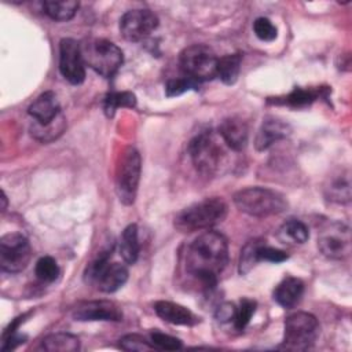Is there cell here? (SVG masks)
I'll use <instances>...</instances> for the list:
<instances>
[{"mask_svg":"<svg viewBox=\"0 0 352 352\" xmlns=\"http://www.w3.org/2000/svg\"><path fill=\"white\" fill-rule=\"evenodd\" d=\"M228 263V242L221 232L205 231L194 239L186 253V270L204 290L217 285L219 275Z\"/></svg>","mask_w":352,"mask_h":352,"instance_id":"1","label":"cell"},{"mask_svg":"<svg viewBox=\"0 0 352 352\" xmlns=\"http://www.w3.org/2000/svg\"><path fill=\"white\" fill-rule=\"evenodd\" d=\"M228 213V205L219 197L205 198L195 202L175 216L173 226L177 231L190 234L194 231L209 230L221 223Z\"/></svg>","mask_w":352,"mask_h":352,"instance_id":"2","label":"cell"},{"mask_svg":"<svg viewBox=\"0 0 352 352\" xmlns=\"http://www.w3.org/2000/svg\"><path fill=\"white\" fill-rule=\"evenodd\" d=\"M235 206L253 217H268L286 210L287 201L282 194L265 187H248L234 194Z\"/></svg>","mask_w":352,"mask_h":352,"instance_id":"3","label":"cell"},{"mask_svg":"<svg viewBox=\"0 0 352 352\" xmlns=\"http://www.w3.org/2000/svg\"><path fill=\"white\" fill-rule=\"evenodd\" d=\"M224 142L212 131L198 133L188 144V153L195 169L204 175H214L223 165Z\"/></svg>","mask_w":352,"mask_h":352,"instance_id":"4","label":"cell"},{"mask_svg":"<svg viewBox=\"0 0 352 352\" xmlns=\"http://www.w3.org/2000/svg\"><path fill=\"white\" fill-rule=\"evenodd\" d=\"M110 256L111 250L102 252L87 265L84 272L85 282L103 293H114L128 280L126 267L121 263H110Z\"/></svg>","mask_w":352,"mask_h":352,"instance_id":"5","label":"cell"},{"mask_svg":"<svg viewBox=\"0 0 352 352\" xmlns=\"http://www.w3.org/2000/svg\"><path fill=\"white\" fill-rule=\"evenodd\" d=\"M85 65L104 78H111L124 62L122 51L106 38H94L81 45Z\"/></svg>","mask_w":352,"mask_h":352,"instance_id":"6","label":"cell"},{"mask_svg":"<svg viewBox=\"0 0 352 352\" xmlns=\"http://www.w3.org/2000/svg\"><path fill=\"white\" fill-rule=\"evenodd\" d=\"M142 158L139 151L129 146L122 150L116 166V191L124 205H132L140 180Z\"/></svg>","mask_w":352,"mask_h":352,"instance_id":"7","label":"cell"},{"mask_svg":"<svg viewBox=\"0 0 352 352\" xmlns=\"http://www.w3.org/2000/svg\"><path fill=\"white\" fill-rule=\"evenodd\" d=\"M319 336V322L309 312H294L285 320L282 348L304 351L314 345Z\"/></svg>","mask_w":352,"mask_h":352,"instance_id":"8","label":"cell"},{"mask_svg":"<svg viewBox=\"0 0 352 352\" xmlns=\"http://www.w3.org/2000/svg\"><path fill=\"white\" fill-rule=\"evenodd\" d=\"M217 60L216 54L204 44H194L184 48L180 52L179 62L184 76L191 80L201 82L216 77L217 74Z\"/></svg>","mask_w":352,"mask_h":352,"instance_id":"9","label":"cell"},{"mask_svg":"<svg viewBox=\"0 0 352 352\" xmlns=\"http://www.w3.org/2000/svg\"><path fill=\"white\" fill-rule=\"evenodd\" d=\"M32 258L29 239L21 232H10L0 239V268L8 274L23 271Z\"/></svg>","mask_w":352,"mask_h":352,"instance_id":"10","label":"cell"},{"mask_svg":"<svg viewBox=\"0 0 352 352\" xmlns=\"http://www.w3.org/2000/svg\"><path fill=\"white\" fill-rule=\"evenodd\" d=\"M318 248L323 256L331 260L348 257L352 249L349 227L340 221L324 226L318 235Z\"/></svg>","mask_w":352,"mask_h":352,"instance_id":"11","label":"cell"},{"mask_svg":"<svg viewBox=\"0 0 352 352\" xmlns=\"http://www.w3.org/2000/svg\"><path fill=\"white\" fill-rule=\"evenodd\" d=\"M59 70L73 85H78L85 80V62L81 45L73 38H62L59 43Z\"/></svg>","mask_w":352,"mask_h":352,"instance_id":"12","label":"cell"},{"mask_svg":"<svg viewBox=\"0 0 352 352\" xmlns=\"http://www.w3.org/2000/svg\"><path fill=\"white\" fill-rule=\"evenodd\" d=\"M158 26V18L150 10H129L120 19V32L128 41H142Z\"/></svg>","mask_w":352,"mask_h":352,"instance_id":"13","label":"cell"},{"mask_svg":"<svg viewBox=\"0 0 352 352\" xmlns=\"http://www.w3.org/2000/svg\"><path fill=\"white\" fill-rule=\"evenodd\" d=\"M74 320L92 322V320H122V311L118 304L110 300H91L78 302L72 312Z\"/></svg>","mask_w":352,"mask_h":352,"instance_id":"14","label":"cell"},{"mask_svg":"<svg viewBox=\"0 0 352 352\" xmlns=\"http://www.w3.org/2000/svg\"><path fill=\"white\" fill-rule=\"evenodd\" d=\"M217 133L224 142V144L234 151H241L242 148H245L248 143V126L245 121H242L238 117H228L223 120L219 125Z\"/></svg>","mask_w":352,"mask_h":352,"instance_id":"15","label":"cell"},{"mask_svg":"<svg viewBox=\"0 0 352 352\" xmlns=\"http://www.w3.org/2000/svg\"><path fill=\"white\" fill-rule=\"evenodd\" d=\"M28 113L34 122L48 124L62 113V109L56 95L52 91H47L36 98L29 106Z\"/></svg>","mask_w":352,"mask_h":352,"instance_id":"16","label":"cell"},{"mask_svg":"<svg viewBox=\"0 0 352 352\" xmlns=\"http://www.w3.org/2000/svg\"><path fill=\"white\" fill-rule=\"evenodd\" d=\"M290 132H292V128L289 124L276 118H265L256 135L254 146L258 151L267 150L275 142L289 136Z\"/></svg>","mask_w":352,"mask_h":352,"instance_id":"17","label":"cell"},{"mask_svg":"<svg viewBox=\"0 0 352 352\" xmlns=\"http://www.w3.org/2000/svg\"><path fill=\"white\" fill-rule=\"evenodd\" d=\"M304 294V283L296 276H285L274 290V300L283 308L296 307Z\"/></svg>","mask_w":352,"mask_h":352,"instance_id":"18","label":"cell"},{"mask_svg":"<svg viewBox=\"0 0 352 352\" xmlns=\"http://www.w3.org/2000/svg\"><path fill=\"white\" fill-rule=\"evenodd\" d=\"M154 311L162 320L172 324L192 326L199 319L188 308L172 301H157L154 304Z\"/></svg>","mask_w":352,"mask_h":352,"instance_id":"19","label":"cell"},{"mask_svg":"<svg viewBox=\"0 0 352 352\" xmlns=\"http://www.w3.org/2000/svg\"><path fill=\"white\" fill-rule=\"evenodd\" d=\"M326 88H294L290 94L283 98H276L274 103L290 106L294 109L309 106L312 102L319 99L320 96H326Z\"/></svg>","mask_w":352,"mask_h":352,"instance_id":"20","label":"cell"},{"mask_svg":"<svg viewBox=\"0 0 352 352\" xmlns=\"http://www.w3.org/2000/svg\"><path fill=\"white\" fill-rule=\"evenodd\" d=\"M324 194L327 199L337 204H346L351 201V179L348 170H341L329 179L324 187Z\"/></svg>","mask_w":352,"mask_h":352,"instance_id":"21","label":"cell"},{"mask_svg":"<svg viewBox=\"0 0 352 352\" xmlns=\"http://www.w3.org/2000/svg\"><path fill=\"white\" fill-rule=\"evenodd\" d=\"M66 129V118L63 113H60L55 120H52L48 124H38L32 121L30 124V135L41 142V143H50L58 139Z\"/></svg>","mask_w":352,"mask_h":352,"instance_id":"22","label":"cell"},{"mask_svg":"<svg viewBox=\"0 0 352 352\" xmlns=\"http://www.w3.org/2000/svg\"><path fill=\"white\" fill-rule=\"evenodd\" d=\"M41 348L48 352H74L80 349V340L70 333H52L43 338Z\"/></svg>","mask_w":352,"mask_h":352,"instance_id":"23","label":"cell"},{"mask_svg":"<svg viewBox=\"0 0 352 352\" xmlns=\"http://www.w3.org/2000/svg\"><path fill=\"white\" fill-rule=\"evenodd\" d=\"M120 256L126 264H135L139 257V238L138 226L129 224L121 234L120 239Z\"/></svg>","mask_w":352,"mask_h":352,"instance_id":"24","label":"cell"},{"mask_svg":"<svg viewBox=\"0 0 352 352\" xmlns=\"http://www.w3.org/2000/svg\"><path fill=\"white\" fill-rule=\"evenodd\" d=\"M78 1L76 0H45L43 1L44 12L54 21H69L72 19L77 10Z\"/></svg>","mask_w":352,"mask_h":352,"instance_id":"25","label":"cell"},{"mask_svg":"<svg viewBox=\"0 0 352 352\" xmlns=\"http://www.w3.org/2000/svg\"><path fill=\"white\" fill-rule=\"evenodd\" d=\"M241 62H242V55L239 52L221 56L217 60V74L216 76H219L220 80L227 85L234 84L239 76Z\"/></svg>","mask_w":352,"mask_h":352,"instance_id":"26","label":"cell"},{"mask_svg":"<svg viewBox=\"0 0 352 352\" xmlns=\"http://www.w3.org/2000/svg\"><path fill=\"white\" fill-rule=\"evenodd\" d=\"M278 235L283 242H292V243H298V245L305 243L309 238L307 226L297 219H290V220L285 221L282 224V227L279 228Z\"/></svg>","mask_w":352,"mask_h":352,"instance_id":"27","label":"cell"},{"mask_svg":"<svg viewBox=\"0 0 352 352\" xmlns=\"http://www.w3.org/2000/svg\"><path fill=\"white\" fill-rule=\"evenodd\" d=\"M136 96L132 92H109L103 99V110L107 117H113L120 107H135Z\"/></svg>","mask_w":352,"mask_h":352,"instance_id":"28","label":"cell"},{"mask_svg":"<svg viewBox=\"0 0 352 352\" xmlns=\"http://www.w3.org/2000/svg\"><path fill=\"white\" fill-rule=\"evenodd\" d=\"M263 239H250L246 242V245L241 250L239 257V267L238 271L241 275H246L258 261H257V252L260 245L263 243Z\"/></svg>","mask_w":352,"mask_h":352,"instance_id":"29","label":"cell"},{"mask_svg":"<svg viewBox=\"0 0 352 352\" xmlns=\"http://www.w3.org/2000/svg\"><path fill=\"white\" fill-rule=\"evenodd\" d=\"M59 267L55 261V258H52L51 256H44L41 258L37 260L36 267H34V274L37 276V279L43 283H52L58 279L59 276Z\"/></svg>","mask_w":352,"mask_h":352,"instance_id":"30","label":"cell"},{"mask_svg":"<svg viewBox=\"0 0 352 352\" xmlns=\"http://www.w3.org/2000/svg\"><path fill=\"white\" fill-rule=\"evenodd\" d=\"M257 302L252 298H242L239 301V305L236 307V314H235V319H234V326L236 330H243L248 323L250 322L254 311H256Z\"/></svg>","mask_w":352,"mask_h":352,"instance_id":"31","label":"cell"},{"mask_svg":"<svg viewBox=\"0 0 352 352\" xmlns=\"http://www.w3.org/2000/svg\"><path fill=\"white\" fill-rule=\"evenodd\" d=\"M198 87V82L191 80L190 77L184 76L182 78H170L166 81V85H165V95L168 98H172V96H179L190 89H197Z\"/></svg>","mask_w":352,"mask_h":352,"instance_id":"32","label":"cell"},{"mask_svg":"<svg viewBox=\"0 0 352 352\" xmlns=\"http://www.w3.org/2000/svg\"><path fill=\"white\" fill-rule=\"evenodd\" d=\"M150 342L154 349H161V351H176L183 346L180 340L169 334H164L161 331H151Z\"/></svg>","mask_w":352,"mask_h":352,"instance_id":"33","label":"cell"},{"mask_svg":"<svg viewBox=\"0 0 352 352\" xmlns=\"http://www.w3.org/2000/svg\"><path fill=\"white\" fill-rule=\"evenodd\" d=\"M120 348L124 349V351H136V352L154 349L151 342L147 341L140 334H126V336L121 337L120 338Z\"/></svg>","mask_w":352,"mask_h":352,"instance_id":"34","label":"cell"},{"mask_svg":"<svg viewBox=\"0 0 352 352\" xmlns=\"http://www.w3.org/2000/svg\"><path fill=\"white\" fill-rule=\"evenodd\" d=\"M253 32L261 41H272L276 38L278 34L276 26L264 16H260L253 22Z\"/></svg>","mask_w":352,"mask_h":352,"instance_id":"35","label":"cell"},{"mask_svg":"<svg viewBox=\"0 0 352 352\" xmlns=\"http://www.w3.org/2000/svg\"><path fill=\"white\" fill-rule=\"evenodd\" d=\"M289 256L286 252L268 246L265 243V241L260 245L258 252H257V261H268V263H282L285 260H287Z\"/></svg>","mask_w":352,"mask_h":352,"instance_id":"36","label":"cell"},{"mask_svg":"<svg viewBox=\"0 0 352 352\" xmlns=\"http://www.w3.org/2000/svg\"><path fill=\"white\" fill-rule=\"evenodd\" d=\"M235 314H236V307L232 302H223L221 305L217 307L214 316L219 322L227 323V322H234Z\"/></svg>","mask_w":352,"mask_h":352,"instance_id":"37","label":"cell"},{"mask_svg":"<svg viewBox=\"0 0 352 352\" xmlns=\"http://www.w3.org/2000/svg\"><path fill=\"white\" fill-rule=\"evenodd\" d=\"M26 341V336L23 334H19L16 331L14 333H10L7 336H3V345H1V351L6 352V351H11V349H15L18 345L23 344Z\"/></svg>","mask_w":352,"mask_h":352,"instance_id":"38","label":"cell"},{"mask_svg":"<svg viewBox=\"0 0 352 352\" xmlns=\"http://www.w3.org/2000/svg\"><path fill=\"white\" fill-rule=\"evenodd\" d=\"M3 206H1V210H6V206H7V197H6V194L3 192Z\"/></svg>","mask_w":352,"mask_h":352,"instance_id":"39","label":"cell"}]
</instances>
